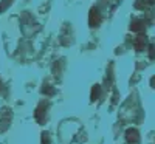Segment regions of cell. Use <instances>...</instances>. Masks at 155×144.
<instances>
[{"mask_svg":"<svg viewBox=\"0 0 155 144\" xmlns=\"http://www.w3.org/2000/svg\"><path fill=\"white\" fill-rule=\"evenodd\" d=\"M11 110L8 109H2L0 110V132H5V130L9 127L11 123Z\"/></svg>","mask_w":155,"mask_h":144,"instance_id":"cell-1","label":"cell"},{"mask_svg":"<svg viewBox=\"0 0 155 144\" xmlns=\"http://www.w3.org/2000/svg\"><path fill=\"white\" fill-rule=\"evenodd\" d=\"M34 116H36V119H37L39 124H44L45 123V119H47V104L45 102L39 104V107L34 112Z\"/></svg>","mask_w":155,"mask_h":144,"instance_id":"cell-2","label":"cell"},{"mask_svg":"<svg viewBox=\"0 0 155 144\" xmlns=\"http://www.w3.org/2000/svg\"><path fill=\"white\" fill-rule=\"evenodd\" d=\"M126 139L129 144H140V133L137 129H129L126 132Z\"/></svg>","mask_w":155,"mask_h":144,"instance_id":"cell-3","label":"cell"},{"mask_svg":"<svg viewBox=\"0 0 155 144\" xmlns=\"http://www.w3.org/2000/svg\"><path fill=\"white\" fill-rule=\"evenodd\" d=\"M146 42H147V39H146L144 36H138V37L135 39V42H134L135 50H137V51H143V50L146 48Z\"/></svg>","mask_w":155,"mask_h":144,"instance_id":"cell-4","label":"cell"},{"mask_svg":"<svg viewBox=\"0 0 155 144\" xmlns=\"http://www.w3.org/2000/svg\"><path fill=\"white\" fill-rule=\"evenodd\" d=\"M101 22V16L98 14L96 9H92L90 11V27H98Z\"/></svg>","mask_w":155,"mask_h":144,"instance_id":"cell-5","label":"cell"},{"mask_svg":"<svg viewBox=\"0 0 155 144\" xmlns=\"http://www.w3.org/2000/svg\"><path fill=\"white\" fill-rule=\"evenodd\" d=\"M132 31H143L144 28H146V25H144V22H141V20H135V22H132Z\"/></svg>","mask_w":155,"mask_h":144,"instance_id":"cell-6","label":"cell"},{"mask_svg":"<svg viewBox=\"0 0 155 144\" xmlns=\"http://www.w3.org/2000/svg\"><path fill=\"white\" fill-rule=\"evenodd\" d=\"M99 93H101L99 85H95V87H93V90H92V101H96V99L99 98Z\"/></svg>","mask_w":155,"mask_h":144,"instance_id":"cell-7","label":"cell"},{"mask_svg":"<svg viewBox=\"0 0 155 144\" xmlns=\"http://www.w3.org/2000/svg\"><path fill=\"white\" fill-rule=\"evenodd\" d=\"M42 144H50V136H48V133H42Z\"/></svg>","mask_w":155,"mask_h":144,"instance_id":"cell-8","label":"cell"},{"mask_svg":"<svg viewBox=\"0 0 155 144\" xmlns=\"http://www.w3.org/2000/svg\"><path fill=\"white\" fill-rule=\"evenodd\" d=\"M8 5H11V0H5V2H3L2 5H0V12H3V11H5V8H6Z\"/></svg>","mask_w":155,"mask_h":144,"instance_id":"cell-9","label":"cell"},{"mask_svg":"<svg viewBox=\"0 0 155 144\" xmlns=\"http://www.w3.org/2000/svg\"><path fill=\"white\" fill-rule=\"evenodd\" d=\"M149 56H150V59H155V47L153 45L149 47Z\"/></svg>","mask_w":155,"mask_h":144,"instance_id":"cell-10","label":"cell"},{"mask_svg":"<svg viewBox=\"0 0 155 144\" xmlns=\"http://www.w3.org/2000/svg\"><path fill=\"white\" fill-rule=\"evenodd\" d=\"M147 2H149V3H155V0H147Z\"/></svg>","mask_w":155,"mask_h":144,"instance_id":"cell-11","label":"cell"}]
</instances>
